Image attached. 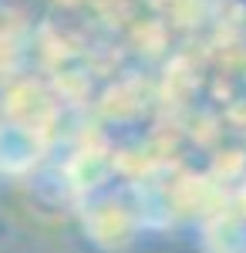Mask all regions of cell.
Instances as JSON below:
<instances>
[{"label":"cell","instance_id":"1","mask_svg":"<svg viewBox=\"0 0 246 253\" xmlns=\"http://www.w3.org/2000/svg\"><path fill=\"white\" fill-rule=\"evenodd\" d=\"M47 156V132L27 118L0 122V175L27 179Z\"/></svg>","mask_w":246,"mask_h":253},{"label":"cell","instance_id":"2","mask_svg":"<svg viewBox=\"0 0 246 253\" xmlns=\"http://www.w3.org/2000/svg\"><path fill=\"white\" fill-rule=\"evenodd\" d=\"M203 247L206 253H246V219L233 213L212 216L203 226Z\"/></svg>","mask_w":246,"mask_h":253}]
</instances>
